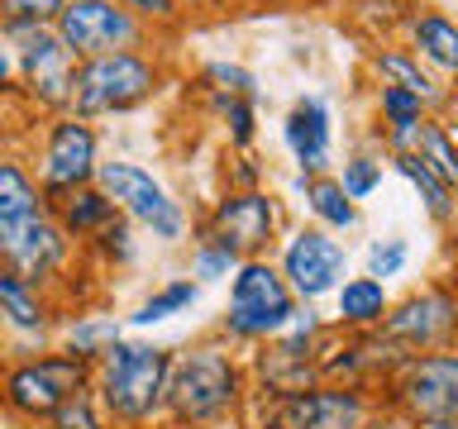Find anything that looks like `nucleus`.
I'll use <instances>...</instances> for the list:
<instances>
[{
  "label": "nucleus",
  "instance_id": "9b49d317",
  "mask_svg": "<svg viewBox=\"0 0 458 429\" xmlns=\"http://www.w3.org/2000/svg\"><path fill=\"white\" fill-rule=\"evenodd\" d=\"M277 272L301 306H315V300L335 296L339 282L349 277V253L329 229L301 224L286 239H277Z\"/></svg>",
  "mask_w": 458,
  "mask_h": 429
},
{
  "label": "nucleus",
  "instance_id": "6ab92c4d",
  "mask_svg": "<svg viewBox=\"0 0 458 429\" xmlns=\"http://www.w3.org/2000/svg\"><path fill=\"white\" fill-rule=\"evenodd\" d=\"M48 214L57 224H63V234L72 243H96L114 220H124L120 210H114V200L100 191V186H77V191H63V196H48Z\"/></svg>",
  "mask_w": 458,
  "mask_h": 429
},
{
  "label": "nucleus",
  "instance_id": "9d476101",
  "mask_svg": "<svg viewBox=\"0 0 458 429\" xmlns=\"http://www.w3.org/2000/svg\"><path fill=\"white\" fill-rule=\"evenodd\" d=\"M386 400L415 429H458V353L401 358Z\"/></svg>",
  "mask_w": 458,
  "mask_h": 429
},
{
  "label": "nucleus",
  "instance_id": "f704fd0d",
  "mask_svg": "<svg viewBox=\"0 0 458 429\" xmlns=\"http://www.w3.org/2000/svg\"><path fill=\"white\" fill-rule=\"evenodd\" d=\"M425 105H420V96H411V91H401V86H377V120L382 124H415V120H425Z\"/></svg>",
  "mask_w": 458,
  "mask_h": 429
},
{
  "label": "nucleus",
  "instance_id": "423d86ee",
  "mask_svg": "<svg viewBox=\"0 0 458 429\" xmlns=\"http://www.w3.org/2000/svg\"><path fill=\"white\" fill-rule=\"evenodd\" d=\"M81 386H91V363L77 353L57 349V353L20 358V363H10L0 372V406L29 425H43Z\"/></svg>",
  "mask_w": 458,
  "mask_h": 429
},
{
  "label": "nucleus",
  "instance_id": "bb28decb",
  "mask_svg": "<svg viewBox=\"0 0 458 429\" xmlns=\"http://www.w3.org/2000/svg\"><path fill=\"white\" fill-rule=\"evenodd\" d=\"M200 300V282H191V277H172V282H163L153 296H143L139 300V310L129 315V324L134 329H153V324H163V320H172V315H186Z\"/></svg>",
  "mask_w": 458,
  "mask_h": 429
},
{
  "label": "nucleus",
  "instance_id": "4468645a",
  "mask_svg": "<svg viewBox=\"0 0 458 429\" xmlns=\"http://www.w3.org/2000/svg\"><path fill=\"white\" fill-rule=\"evenodd\" d=\"M372 400L358 386L315 382L296 396H277L263 406V429H368Z\"/></svg>",
  "mask_w": 458,
  "mask_h": 429
},
{
  "label": "nucleus",
  "instance_id": "c756f323",
  "mask_svg": "<svg viewBox=\"0 0 458 429\" xmlns=\"http://www.w3.org/2000/svg\"><path fill=\"white\" fill-rule=\"evenodd\" d=\"M200 91H220V96H243V100H263V86H258L253 67L229 63V57H210L200 67Z\"/></svg>",
  "mask_w": 458,
  "mask_h": 429
},
{
  "label": "nucleus",
  "instance_id": "473e14b6",
  "mask_svg": "<svg viewBox=\"0 0 458 429\" xmlns=\"http://www.w3.org/2000/svg\"><path fill=\"white\" fill-rule=\"evenodd\" d=\"M382 172H386V163H382L377 153H353V157H344V172H339L344 196H349V200H368V196L382 186Z\"/></svg>",
  "mask_w": 458,
  "mask_h": 429
},
{
  "label": "nucleus",
  "instance_id": "0eeeda50",
  "mask_svg": "<svg viewBox=\"0 0 458 429\" xmlns=\"http://www.w3.org/2000/svg\"><path fill=\"white\" fill-rule=\"evenodd\" d=\"M191 229L225 243L239 263L243 257H267V248H277L282 239V200L267 186H229Z\"/></svg>",
  "mask_w": 458,
  "mask_h": 429
},
{
  "label": "nucleus",
  "instance_id": "6e6552de",
  "mask_svg": "<svg viewBox=\"0 0 458 429\" xmlns=\"http://www.w3.org/2000/svg\"><path fill=\"white\" fill-rule=\"evenodd\" d=\"M29 167L43 186V196H63L77 186H91L100 172V134L96 124L77 114H48L29 148Z\"/></svg>",
  "mask_w": 458,
  "mask_h": 429
},
{
  "label": "nucleus",
  "instance_id": "f3484780",
  "mask_svg": "<svg viewBox=\"0 0 458 429\" xmlns=\"http://www.w3.org/2000/svg\"><path fill=\"white\" fill-rule=\"evenodd\" d=\"M368 67H372V77H377V86H401V91L420 96V105L429 114H444L458 96L454 86H444V77H435V72L406 48V43H377L368 57Z\"/></svg>",
  "mask_w": 458,
  "mask_h": 429
},
{
  "label": "nucleus",
  "instance_id": "f257e3e1",
  "mask_svg": "<svg viewBox=\"0 0 458 429\" xmlns=\"http://www.w3.org/2000/svg\"><path fill=\"white\" fill-rule=\"evenodd\" d=\"M249 372L225 343L200 339L191 349L172 353L167 372V400H163V420L167 429H210L229 420L243 396H249Z\"/></svg>",
  "mask_w": 458,
  "mask_h": 429
},
{
  "label": "nucleus",
  "instance_id": "e433bc0d",
  "mask_svg": "<svg viewBox=\"0 0 458 429\" xmlns=\"http://www.w3.org/2000/svg\"><path fill=\"white\" fill-rule=\"evenodd\" d=\"M20 96V63H14V43L0 34V100Z\"/></svg>",
  "mask_w": 458,
  "mask_h": 429
},
{
  "label": "nucleus",
  "instance_id": "2f4dec72",
  "mask_svg": "<svg viewBox=\"0 0 458 429\" xmlns=\"http://www.w3.org/2000/svg\"><path fill=\"white\" fill-rule=\"evenodd\" d=\"M120 10H129L134 20L148 29V34H172V29L186 24V0H114Z\"/></svg>",
  "mask_w": 458,
  "mask_h": 429
},
{
  "label": "nucleus",
  "instance_id": "cd10ccee",
  "mask_svg": "<svg viewBox=\"0 0 458 429\" xmlns=\"http://www.w3.org/2000/svg\"><path fill=\"white\" fill-rule=\"evenodd\" d=\"M114 339H124L120 334V320H106V315H77V320L67 324V334H63V349L86 358V363H96V358L106 353Z\"/></svg>",
  "mask_w": 458,
  "mask_h": 429
},
{
  "label": "nucleus",
  "instance_id": "72a5a7b5",
  "mask_svg": "<svg viewBox=\"0 0 458 429\" xmlns=\"http://www.w3.org/2000/svg\"><path fill=\"white\" fill-rule=\"evenodd\" d=\"M67 0H0V29H43L63 14Z\"/></svg>",
  "mask_w": 458,
  "mask_h": 429
},
{
  "label": "nucleus",
  "instance_id": "393cba45",
  "mask_svg": "<svg viewBox=\"0 0 458 429\" xmlns=\"http://www.w3.org/2000/svg\"><path fill=\"white\" fill-rule=\"evenodd\" d=\"M386 163H392L401 177H406L415 191H420L429 220H435V224H454V214H458V191H454V186H444L435 172H429L420 157H411V153H396V157H386Z\"/></svg>",
  "mask_w": 458,
  "mask_h": 429
},
{
  "label": "nucleus",
  "instance_id": "a878e982",
  "mask_svg": "<svg viewBox=\"0 0 458 429\" xmlns=\"http://www.w3.org/2000/svg\"><path fill=\"white\" fill-rule=\"evenodd\" d=\"M206 110H210V120L225 129V139H229V148H234V153L253 148V139H258V100L206 91Z\"/></svg>",
  "mask_w": 458,
  "mask_h": 429
},
{
  "label": "nucleus",
  "instance_id": "ddd939ff",
  "mask_svg": "<svg viewBox=\"0 0 458 429\" xmlns=\"http://www.w3.org/2000/svg\"><path fill=\"white\" fill-rule=\"evenodd\" d=\"M53 34L67 43V53L77 63L124 48H153V34L114 0H67L63 14L53 20Z\"/></svg>",
  "mask_w": 458,
  "mask_h": 429
},
{
  "label": "nucleus",
  "instance_id": "c9c22d12",
  "mask_svg": "<svg viewBox=\"0 0 458 429\" xmlns=\"http://www.w3.org/2000/svg\"><path fill=\"white\" fill-rule=\"evenodd\" d=\"M406 257H411V243L406 239H372L368 243V272H363V277H372V282L396 277V272L406 267Z\"/></svg>",
  "mask_w": 458,
  "mask_h": 429
},
{
  "label": "nucleus",
  "instance_id": "58836bf2",
  "mask_svg": "<svg viewBox=\"0 0 458 429\" xmlns=\"http://www.w3.org/2000/svg\"><path fill=\"white\" fill-rule=\"evenodd\" d=\"M0 143H5V134H0Z\"/></svg>",
  "mask_w": 458,
  "mask_h": 429
},
{
  "label": "nucleus",
  "instance_id": "7c9ffc66",
  "mask_svg": "<svg viewBox=\"0 0 458 429\" xmlns=\"http://www.w3.org/2000/svg\"><path fill=\"white\" fill-rule=\"evenodd\" d=\"M234 267H239V257L225 243H215L210 234L191 229V282H229Z\"/></svg>",
  "mask_w": 458,
  "mask_h": 429
},
{
  "label": "nucleus",
  "instance_id": "a211bd4d",
  "mask_svg": "<svg viewBox=\"0 0 458 429\" xmlns=\"http://www.w3.org/2000/svg\"><path fill=\"white\" fill-rule=\"evenodd\" d=\"M401 29H406V48L420 57L435 77L458 81V20L454 14H444L435 5H415V10L401 14Z\"/></svg>",
  "mask_w": 458,
  "mask_h": 429
},
{
  "label": "nucleus",
  "instance_id": "f8f14e48",
  "mask_svg": "<svg viewBox=\"0 0 458 429\" xmlns=\"http://www.w3.org/2000/svg\"><path fill=\"white\" fill-rule=\"evenodd\" d=\"M377 334L386 349H396V358L444 353L458 339V291L429 286V291L406 296L401 306H386Z\"/></svg>",
  "mask_w": 458,
  "mask_h": 429
},
{
  "label": "nucleus",
  "instance_id": "aec40b11",
  "mask_svg": "<svg viewBox=\"0 0 458 429\" xmlns=\"http://www.w3.org/2000/svg\"><path fill=\"white\" fill-rule=\"evenodd\" d=\"M43 206H48V196H43L34 167H29V153L0 143V229L29 220V214H38Z\"/></svg>",
  "mask_w": 458,
  "mask_h": 429
},
{
  "label": "nucleus",
  "instance_id": "4be33fe9",
  "mask_svg": "<svg viewBox=\"0 0 458 429\" xmlns=\"http://www.w3.org/2000/svg\"><path fill=\"white\" fill-rule=\"evenodd\" d=\"M296 196L306 200V210L315 214V224L329 234H349L358 229V200L344 196V186L335 172H315V177H296Z\"/></svg>",
  "mask_w": 458,
  "mask_h": 429
},
{
  "label": "nucleus",
  "instance_id": "dca6fc26",
  "mask_svg": "<svg viewBox=\"0 0 458 429\" xmlns=\"http://www.w3.org/2000/svg\"><path fill=\"white\" fill-rule=\"evenodd\" d=\"M282 143L301 167V177L329 172L335 163V110L325 96H301L292 110L282 114Z\"/></svg>",
  "mask_w": 458,
  "mask_h": 429
},
{
  "label": "nucleus",
  "instance_id": "5701e85b",
  "mask_svg": "<svg viewBox=\"0 0 458 429\" xmlns=\"http://www.w3.org/2000/svg\"><path fill=\"white\" fill-rule=\"evenodd\" d=\"M406 153L420 157V163L435 172L444 186H454V191H458V134L439 120V114H425V120L415 124V139H411Z\"/></svg>",
  "mask_w": 458,
  "mask_h": 429
},
{
  "label": "nucleus",
  "instance_id": "a19ab883",
  "mask_svg": "<svg viewBox=\"0 0 458 429\" xmlns=\"http://www.w3.org/2000/svg\"><path fill=\"white\" fill-rule=\"evenodd\" d=\"M454 100H458V96H454Z\"/></svg>",
  "mask_w": 458,
  "mask_h": 429
},
{
  "label": "nucleus",
  "instance_id": "c85d7f7f",
  "mask_svg": "<svg viewBox=\"0 0 458 429\" xmlns=\"http://www.w3.org/2000/svg\"><path fill=\"white\" fill-rule=\"evenodd\" d=\"M43 425H48V429H114V420L106 415V406H100V396H96V386L72 391Z\"/></svg>",
  "mask_w": 458,
  "mask_h": 429
},
{
  "label": "nucleus",
  "instance_id": "20e7f679",
  "mask_svg": "<svg viewBox=\"0 0 458 429\" xmlns=\"http://www.w3.org/2000/svg\"><path fill=\"white\" fill-rule=\"evenodd\" d=\"M296 310H301V300L292 296V286L282 282L277 263H267V257H243V263L229 272V306H225L220 334H229L234 343H267L292 324Z\"/></svg>",
  "mask_w": 458,
  "mask_h": 429
},
{
  "label": "nucleus",
  "instance_id": "b1692460",
  "mask_svg": "<svg viewBox=\"0 0 458 429\" xmlns=\"http://www.w3.org/2000/svg\"><path fill=\"white\" fill-rule=\"evenodd\" d=\"M392 296H386L382 282L372 277H344L339 291H335V310H339V324L344 329H377Z\"/></svg>",
  "mask_w": 458,
  "mask_h": 429
},
{
  "label": "nucleus",
  "instance_id": "412c9836",
  "mask_svg": "<svg viewBox=\"0 0 458 429\" xmlns=\"http://www.w3.org/2000/svg\"><path fill=\"white\" fill-rule=\"evenodd\" d=\"M0 315H5V329L38 339V334H48V324H53V300L43 286L24 282L20 272H10L0 263Z\"/></svg>",
  "mask_w": 458,
  "mask_h": 429
},
{
  "label": "nucleus",
  "instance_id": "7ed1b4c3",
  "mask_svg": "<svg viewBox=\"0 0 458 429\" xmlns=\"http://www.w3.org/2000/svg\"><path fill=\"white\" fill-rule=\"evenodd\" d=\"M163 81H167V72H163V57L153 48L86 57V63H77V77H72L67 114H77L86 124L114 120V114H134L163 91Z\"/></svg>",
  "mask_w": 458,
  "mask_h": 429
},
{
  "label": "nucleus",
  "instance_id": "4c0bfd02",
  "mask_svg": "<svg viewBox=\"0 0 458 429\" xmlns=\"http://www.w3.org/2000/svg\"><path fill=\"white\" fill-rule=\"evenodd\" d=\"M0 329H5V315H0Z\"/></svg>",
  "mask_w": 458,
  "mask_h": 429
},
{
  "label": "nucleus",
  "instance_id": "39448f33",
  "mask_svg": "<svg viewBox=\"0 0 458 429\" xmlns=\"http://www.w3.org/2000/svg\"><path fill=\"white\" fill-rule=\"evenodd\" d=\"M96 186L114 200V210H120L129 224L148 229L157 243H182L186 234H191V214H186V206L143 163H134V157H110V163L100 157Z\"/></svg>",
  "mask_w": 458,
  "mask_h": 429
},
{
  "label": "nucleus",
  "instance_id": "ea45409f",
  "mask_svg": "<svg viewBox=\"0 0 458 429\" xmlns=\"http://www.w3.org/2000/svg\"><path fill=\"white\" fill-rule=\"evenodd\" d=\"M143 429H153V425H143Z\"/></svg>",
  "mask_w": 458,
  "mask_h": 429
},
{
  "label": "nucleus",
  "instance_id": "1a4fd4ad",
  "mask_svg": "<svg viewBox=\"0 0 458 429\" xmlns=\"http://www.w3.org/2000/svg\"><path fill=\"white\" fill-rule=\"evenodd\" d=\"M14 43V63H20V100L34 114H67L72 105V77H77V57L67 53V43L53 34V24L43 29H0Z\"/></svg>",
  "mask_w": 458,
  "mask_h": 429
},
{
  "label": "nucleus",
  "instance_id": "2eb2a0df",
  "mask_svg": "<svg viewBox=\"0 0 458 429\" xmlns=\"http://www.w3.org/2000/svg\"><path fill=\"white\" fill-rule=\"evenodd\" d=\"M72 253H77V243L63 234V224L48 214V206H43L38 214H29V220H20V224L0 229V263H5L10 272H20L24 282L43 286V291L63 277Z\"/></svg>",
  "mask_w": 458,
  "mask_h": 429
},
{
  "label": "nucleus",
  "instance_id": "f03ea898",
  "mask_svg": "<svg viewBox=\"0 0 458 429\" xmlns=\"http://www.w3.org/2000/svg\"><path fill=\"white\" fill-rule=\"evenodd\" d=\"M167 372H172V349L143 339H114L91 363V386L120 429H143L163 420Z\"/></svg>",
  "mask_w": 458,
  "mask_h": 429
}]
</instances>
